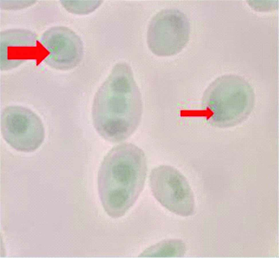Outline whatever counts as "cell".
Listing matches in <instances>:
<instances>
[{
  "mask_svg": "<svg viewBox=\"0 0 279 258\" xmlns=\"http://www.w3.org/2000/svg\"><path fill=\"white\" fill-rule=\"evenodd\" d=\"M143 111L142 96L132 70L117 64L97 91L92 110L95 129L111 142L124 141L135 131Z\"/></svg>",
  "mask_w": 279,
  "mask_h": 258,
  "instance_id": "6da1fadb",
  "label": "cell"
},
{
  "mask_svg": "<svg viewBox=\"0 0 279 258\" xmlns=\"http://www.w3.org/2000/svg\"><path fill=\"white\" fill-rule=\"evenodd\" d=\"M148 170L146 156L136 145L124 142L104 158L98 178L99 196L106 213L113 218L124 216L142 191Z\"/></svg>",
  "mask_w": 279,
  "mask_h": 258,
  "instance_id": "7a4b0ae2",
  "label": "cell"
},
{
  "mask_svg": "<svg viewBox=\"0 0 279 258\" xmlns=\"http://www.w3.org/2000/svg\"><path fill=\"white\" fill-rule=\"evenodd\" d=\"M149 183L154 196L169 211L182 216L193 214V193L186 178L176 169L167 165L156 167L150 172Z\"/></svg>",
  "mask_w": 279,
  "mask_h": 258,
  "instance_id": "3957f363",
  "label": "cell"
},
{
  "mask_svg": "<svg viewBox=\"0 0 279 258\" xmlns=\"http://www.w3.org/2000/svg\"><path fill=\"white\" fill-rule=\"evenodd\" d=\"M190 31L189 20L183 12L175 9L163 10L154 16L149 24L148 47L158 56L174 55L187 43Z\"/></svg>",
  "mask_w": 279,
  "mask_h": 258,
  "instance_id": "277c9868",
  "label": "cell"
},
{
  "mask_svg": "<svg viewBox=\"0 0 279 258\" xmlns=\"http://www.w3.org/2000/svg\"><path fill=\"white\" fill-rule=\"evenodd\" d=\"M1 129L6 142L19 151L35 150L45 138L44 128L40 118L32 110L21 106H9L3 111Z\"/></svg>",
  "mask_w": 279,
  "mask_h": 258,
  "instance_id": "5b68a950",
  "label": "cell"
},
{
  "mask_svg": "<svg viewBox=\"0 0 279 258\" xmlns=\"http://www.w3.org/2000/svg\"><path fill=\"white\" fill-rule=\"evenodd\" d=\"M52 36L53 56L55 67L62 69H72L83 58L84 48L79 36L70 28H55Z\"/></svg>",
  "mask_w": 279,
  "mask_h": 258,
  "instance_id": "8992f818",
  "label": "cell"
},
{
  "mask_svg": "<svg viewBox=\"0 0 279 258\" xmlns=\"http://www.w3.org/2000/svg\"><path fill=\"white\" fill-rule=\"evenodd\" d=\"M184 244L181 241L169 240L162 241L148 247L140 257H180L185 253Z\"/></svg>",
  "mask_w": 279,
  "mask_h": 258,
  "instance_id": "52a82bcc",
  "label": "cell"
},
{
  "mask_svg": "<svg viewBox=\"0 0 279 258\" xmlns=\"http://www.w3.org/2000/svg\"><path fill=\"white\" fill-rule=\"evenodd\" d=\"M64 6L68 11L75 14H86L94 11L102 1H62Z\"/></svg>",
  "mask_w": 279,
  "mask_h": 258,
  "instance_id": "ba28073f",
  "label": "cell"
}]
</instances>
